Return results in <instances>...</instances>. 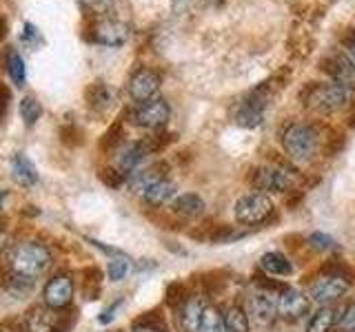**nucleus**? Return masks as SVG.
Wrapping results in <instances>:
<instances>
[{
  "instance_id": "a878e982",
  "label": "nucleus",
  "mask_w": 355,
  "mask_h": 332,
  "mask_svg": "<svg viewBox=\"0 0 355 332\" xmlns=\"http://www.w3.org/2000/svg\"><path fill=\"white\" fill-rule=\"evenodd\" d=\"M222 321H225V330L227 332H249V328H251L247 310H244L242 306H238V304H233V306H229L225 310Z\"/></svg>"
},
{
  "instance_id": "1a4fd4ad",
  "label": "nucleus",
  "mask_w": 355,
  "mask_h": 332,
  "mask_svg": "<svg viewBox=\"0 0 355 332\" xmlns=\"http://www.w3.org/2000/svg\"><path fill=\"white\" fill-rule=\"evenodd\" d=\"M42 302L51 310H64L73 302V279L69 273H58L47 282L42 290Z\"/></svg>"
},
{
  "instance_id": "f03ea898",
  "label": "nucleus",
  "mask_w": 355,
  "mask_h": 332,
  "mask_svg": "<svg viewBox=\"0 0 355 332\" xmlns=\"http://www.w3.org/2000/svg\"><path fill=\"white\" fill-rule=\"evenodd\" d=\"M351 91L338 82H309L302 91V102L306 109L322 116H331L349 104Z\"/></svg>"
},
{
  "instance_id": "39448f33",
  "label": "nucleus",
  "mask_w": 355,
  "mask_h": 332,
  "mask_svg": "<svg viewBox=\"0 0 355 332\" xmlns=\"http://www.w3.org/2000/svg\"><path fill=\"white\" fill-rule=\"evenodd\" d=\"M297 177L291 166H260L251 173V186L258 193H286L297 184Z\"/></svg>"
},
{
  "instance_id": "7ed1b4c3",
  "label": "nucleus",
  "mask_w": 355,
  "mask_h": 332,
  "mask_svg": "<svg viewBox=\"0 0 355 332\" xmlns=\"http://www.w3.org/2000/svg\"><path fill=\"white\" fill-rule=\"evenodd\" d=\"M273 89L269 86V82H262L260 86H255L253 91H249L242 98V102H238L236 111H233V122L238 127L244 129H255L264 122V113L266 107H269Z\"/></svg>"
},
{
  "instance_id": "de8ad7c7",
  "label": "nucleus",
  "mask_w": 355,
  "mask_h": 332,
  "mask_svg": "<svg viewBox=\"0 0 355 332\" xmlns=\"http://www.w3.org/2000/svg\"><path fill=\"white\" fill-rule=\"evenodd\" d=\"M349 127H353V129H355V109L349 113Z\"/></svg>"
},
{
  "instance_id": "f257e3e1",
  "label": "nucleus",
  "mask_w": 355,
  "mask_h": 332,
  "mask_svg": "<svg viewBox=\"0 0 355 332\" xmlns=\"http://www.w3.org/2000/svg\"><path fill=\"white\" fill-rule=\"evenodd\" d=\"M53 257L49 248L40 241H20L14 248L9 250V264L7 270L16 273L20 277L36 282L38 277H42L49 270Z\"/></svg>"
},
{
  "instance_id": "c9c22d12",
  "label": "nucleus",
  "mask_w": 355,
  "mask_h": 332,
  "mask_svg": "<svg viewBox=\"0 0 355 332\" xmlns=\"http://www.w3.org/2000/svg\"><path fill=\"white\" fill-rule=\"evenodd\" d=\"M100 180H103V184L109 188H120L122 184H125L127 177L122 175L118 169H103L100 171Z\"/></svg>"
},
{
  "instance_id": "9d476101",
  "label": "nucleus",
  "mask_w": 355,
  "mask_h": 332,
  "mask_svg": "<svg viewBox=\"0 0 355 332\" xmlns=\"http://www.w3.org/2000/svg\"><path fill=\"white\" fill-rule=\"evenodd\" d=\"M247 315H249V321H253L255 326L269 328L277 319V295L273 297L271 293H264V290L251 293L249 304H247Z\"/></svg>"
},
{
  "instance_id": "58836bf2",
  "label": "nucleus",
  "mask_w": 355,
  "mask_h": 332,
  "mask_svg": "<svg viewBox=\"0 0 355 332\" xmlns=\"http://www.w3.org/2000/svg\"><path fill=\"white\" fill-rule=\"evenodd\" d=\"M338 328L342 332H355V302L351 306H347V310H344V313L340 315Z\"/></svg>"
},
{
  "instance_id": "f8f14e48",
  "label": "nucleus",
  "mask_w": 355,
  "mask_h": 332,
  "mask_svg": "<svg viewBox=\"0 0 355 332\" xmlns=\"http://www.w3.org/2000/svg\"><path fill=\"white\" fill-rule=\"evenodd\" d=\"M322 71L331 75L333 82L342 84L344 89H355V64L351 62V58L342 53H331L327 58H322L320 62Z\"/></svg>"
},
{
  "instance_id": "4468645a",
  "label": "nucleus",
  "mask_w": 355,
  "mask_h": 332,
  "mask_svg": "<svg viewBox=\"0 0 355 332\" xmlns=\"http://www.w3.org/2000/svg\"><path fill=\"white\" fill-rule=\"evenodd\" d=\"M92 31L94 42L107 47H122L129 40V27L120 20H98Z\"/></svg>"
},
{
  "instance_id": "a18cd8bd",
  "label": "nucleus",
  "mask_w": 355,
  "mask_h": 332,
  "mask_svg": "<svg viewBox=\"0 0 355 332\" xmlns=\"http://www.w3.org/2000/svg\"><path fill=\"white\" fill-rule=\"evenodd\" d=\"M33 38H38V29L31 25V22H27L25 25V40H33Z\"/></svg>"
},
{
  "instance_id": "ea45409f",
  "label": "nucleus",
  "mask_w": 355,
  "mask_h": 332,
  "mask_svg": "<svg viewBox=\"0 0 355 332\" xmlns=\"http://www.w3.org/2000/svg\"><path fill=\"white\" fill-rule=\"evenodd\" d=\"M347 38H344V44H347V49H349V55H351V62L355 64V29H347Z\"/></svg>"
},
{
  "instance_id": "4c0bfd02",
  "label": "nucleus",
  "mask_w": 355,
  "mask_h": 332,
  "mask_svg": "<svg viewBox=\"0 0 355 332\" xmlns=\"http://www.w3.org/2000/svg\"><path fill=\"white\" fill-rule=\"evenodd\" d=\"M309 243L318 250H333L338 246L336 239H333L331 235H327V232H313V235L309 237Z\"/></svg>"
},
{
  "instance_id": "a211bd4d",
  "label": "nucleus",
  "mask_w": 355,
  "mask_h": 332,
  "mask_svg": "<svg viewBox=\"0 0 355 332\" xmlns=\"http://www.w3.org/2000/svg\"><path fill=\"white\" fill-rule=\"evenodd\" d=\"M171 210L178 217H184V219H196L205 213V199L196 195V193H182L173 199Z\"/></svg>"
},
{
  "instance_id": "9b49d317",
  "label": "nucleus",
  "mask_w": 355,
  "mask_h": 332,
  "mask_svg": "<svg viewBox=\"0 0 355 332\" xmlns=\"http://www.w3.org/2000/svg\"><path fill=\"white\" fill-rule=\"evenodd\" d=\"M160 84H162V77L158 71L153 69H138L129 77V84H127V91L131 95V100H136V102H147V100H153L155 93L160 91Z\"/></svg>"
},
{
  "instance_id": "5701e85b",
  "label": "nucleus",
  "mask_w": 355,
  "mask_h": 332,
  "mask_svg": "<svg viewBox=\"0 0 355 332\" xmlns=\"http://www.w3.org/2000/svg\"><path fill=\"white\" fill-rule=\"evenodd\" d=\"M166 171H169V166H166V162H155L151 164L149 169H144V171H136V173H131V186L133 188H138V191H144V188H149L151 184L155 182H160V180H166Z\"/></svg>"
},
{
  "instance_id": "c03bdc74",
  "label": "nucleus",
  "mask_w": 355,
  "mask_h": 332,
  "mask_svg": "<svg viewBox=\"0 0 355 332\" xmlns=\"http://www.w3.org/2000/svg\"><path fill=\"white\" fill-rule=\"evenodd\" d=\"M7 100H9V91L7 89L0 84V116L5 113V109H7Z\"/></svg>"
},
{
  "instance_id": "6e6552de",
  "label": "nucleus",
  "mask_w": 355,
  "mask_h": 332,
  "mask_svg": "<svg viewBox=\"0 0 355 332\" xmlns=\"http://www.w3.org/2000/svg\"><path fill=\"white\" fill-rule=\"evenodd\" d=\"M171 118V109L166 104V100L162 98H153L147 102H140L136 109L131 111V122L140 129L147 131H158L162 129Z\"/></svg>"
},
{
  "instance_id": "412c9836",
  "label": "nucleus",
  "mask_w": 355,
  "mask_h": 332,
  "mask_svg": "<svg viewBox=\"0 0 355 332\" xmlns=\"http://www.w3.org/2000/svg\"><path fill=\"white\" fill-rule=\"evenodd\" d=\"M11 177L16 180V184L20 186H33L38 182V173H36V166L31 164L29 158H25L22 153L14 155V160H11Z\"/></svg>"
},
{
  "instance_id": "cd10ccee",
  "label": "nucleus",
  "mask_w": 355,
  "mask_h": 332,
  "mask_svg": "<svg viewBox=\"0 0 355 332\" xmlns=\"http://www.w3.org/2000/svg\"><path fill=\"white\" fill-rule=\"evenodd\" d=\"M198 332H225V321H222V315L218 313L216 306H205Z\"/></svg>"
},
{
  "instance_id": "2eb2a0df",
  "label": "nucleus",
  "mask_w": 355,
  "mask_h": 332,
  "mask_svg": "<svg viewBox=\"0 0 355 332\" xmlns=\"http://www.w3.org/2000/svg\"><path fill=\"white\" fill-rule=\"evenodd\" d=\"M205 299L200 295H191L187 302L178 308V326L182 332H198L200 319H202V310H205Z\"/></svg>"
},
{
  "instance_id": "79ce46f5",
  "label": "nucleus",
  "mask_w": 355,
  "mask_h": 332,
  "mask_svg": "<svg viewBox=\"0 0 355 332\" xmlns=\"http://www.w3.org/2000/svg\"><path fill=\"white\" fill-rule=\"evenodd\" d=\"M0 332H29L25 324H16V321H7V324H0Z\"/></svg>"
},
{
  "instance_id": "72a5a7b5",
  "label": "nucleus",
  "mask_w": 355,
  "mask_h": 332,
  "mask_svg": "<svg viewBox=\"0 0 355 332\" xmlns=\"http://www.w3.org/2000/svg\"><path fill=\"white\" fill-rule=\"evenodd\" d=\"M60 140L67 144V147H80V144H83V131L78 129L73 122H71V124H62L60 127Z\"/></svg>"
},
{
  "instance_id": "473e14b6",
  "label": "nucleus",
  "mask_w": 355,
  "mask_h": 332,
  "mask_svg": "<svg viewBox=\"0 0 355 332\" xmlns=\"http://www.w3.org/2000/svg\"><path fill=\"white\" fill-rule=\"evenodd\" d=\"M129 268H131V261L125 257V255H118L116 259H111V261H109V268H107L109 279H111V282H120V279H125L127 273H129Z\"/></svg>"
},
{
  "instance_id": "ddd939ff",
  "label": "nucleus",
  "mask_w": 355,
  "mask_h": 332,
  "mask_svg": "<svg viewBox=\"0 0 355 332\" xmlns=\"http://www.w3.org/2000/svg\"><path fill=\"white\" fill-rule=\"evenodd\" d=\"M311 299L295 290V288H286L277 295V317H282L284 321H297L309 313Z\"/></svg>"
},
{
  "instance_id": "bb28decb",
  "label": "nucleus",
  "mask_w": 355,
  "mask_h": 332,
  "mask_svg": "<svg viewBox=\"0 0 355 332\" xmlns=\"http://www.w3.org/2000/svg\"><path fill=\"white\" fill-rule=\"evenodd\" d=\"M7 73L11 77V82L16 86H22L27 80V69H25V60H22V55L18 51L11 49L7 53Z\"/></svg>"
},
{
  "instance_id": "6ab92c4d",
  "label": "nucleus",
  "mask_w": 355,
  "mask_h": 332,
  "mask_svg": "<svg viewBox=\"0 0 355 332\" xmlns=\"http://www.w3.org/2000/svg\"><path fill=\"white\" fill-rule=\"evenodd\" d=\"M0 288H3V293L11 299H25L33 290V279H27V277H20L11 270H5V277L0 279Z\"/></svg>"
},
{
  "instance_id": "f3484780",
  "label": "nucleus",
  "mask_w": 355,
  "mask_h": 332,
  "mask_svg": "<svg viewBox=\"0 0 355 332\" xmlns=\"http://www.w3.org/2000/svg\"><path fill=\"white\" fill-rule=\"evenodd\" d=\"M144 155H147V151H144L142 142H131V144H127V147L118 153L116 169H118L122 175H125V177L131 175V173H136L138 164L144 160Z\"/></svg>"
},
{
  "instance_id": "7c9ffc66",
  "label": "nucleus",
  "mask_w": 355,
  "mask_h": 332,
  "mask_svg": "<svg viewBox=\"0 0 355 332\" xmlns=\"http://www.w3.org/2000/svg\"><path fill=\"white\" fill-rule=\"evenodd\" d=\"M189 297H191V295H189L187 284H182V282H171L169 286H166L164 302H166V306H171L173 310L180 308Z\"/></svg>"
},
{
  "instance_id": "b1692460",
  "label": "nucleus",
  "mask_w": 355,
  "mask_h": 332,
  "mask_svg": "<svg viewBox=\"0 0 355 332\" xmlns=\"http://www.w3.org/2000/svg\"><path fill=\"white\" fill-rule=\"evenodd\" d=\"M260 268L264 273H269L273 277H288V275H293V264L288 261L282 252H264L262 257H260Z\"/></svg>"
},
{
  "instance_id": "f704fd0d",
  "label": "nucleus",
  "mask_w": 355,
  "mask_h": 332,
  "mask_svg": "<svg viewBox=\"0 0 355 332\" xmlns=\"http://www.w3.org/2000/svg\"><path fill=\"white\" fill-rule=\"evenodd\" d=\"M78 321V310L73 313V310H69V313H58V319H55V324L51 328V332H71L73 324Z\"/></svg>"
},
{
  "instance_id": "e433bc0d",
  "label": "nucleus",
  "mask_w": 355,
  "mask_h": 332,
  "mask_svg": "<svg viewBox=\"0 0 355 332\" xmlns=\"http://www.w3.org/2000/svg\"><path fill=\"white\" fill-rule=\"evenodd\" d=\"M120 136H122V127H120V122H116V124L111 127L105 133V136H103V140H100V149H103V151H111L120 142Z\"/></svg>"
},
{
  "instance_id": "aec40b11",
  "label": "nucleus",
  "mask_w": 355,
  "mask_h": 332,
  "mask_svg": "<svg viewBox=\"0 0 355 332\" xmlns=\"http://www.w3.org/2000/svg\"><path fill=\"white\" fill-rule=\"evenodd\" d=\"M85 100H87V104L92 107L94 111H107L111 104H114V91L103 82V80H96L87 86V91H85Z\"/></svg>"
},
{
  "instance_id": "20e7f679",
  "label": "nucleus",
  "mask_w": 355,
  "mask_h": 332,
  "mask_svg": "<svg viewBox=\"0 0 355 332\" xmlns=\"http://www.w3.org/2000/svg\"><path fill=\"white\" fill-rule=\"evenodd\" d=\"M282 147L291 160L306 162L320 149V133L315 127L297 122V124H291L282 133Z\"/></svg>"
},
{
  "instance_id": "c85d7f7f",
  "label": "nucleus",
  "mask_w": 355,
  "mask_h": 332,
  "mask_svg": "<svg viewBox=\"0 0 355 332\" xmlns=\"http://www.w3.org/2000/svg\"><path fill=\"white\" fill-rule=\"evenodd\" d=\"M100 284H103V273H100L98 268L89 266V268L83 270V293H85V299H98Z\"/></svg>"
},
{
  "instance_id": "dca6fc26",
  "label": "nucleus",
  "mask_w": 355,
  "mask_h": 332,
  "mask_svg": "<svg viewBox=\"0 0 355 332\" xmlns=\"http://www.w3.org/2000/svg\"><path fill=\"white\" fill-rule=\"evenodd\" d=\"M60 310H51L47 306H36L27 313L25 326L29 332H51Z\"/></svg>"
},
{
  "instance_id": "423d86ee",
  "label": "nucleus",
  "mask_w": 355,
  "mask_h": 332,
  "mask_svg": "<svg viewBox=\"0 0 355 332\" xmlns=\"http://www.w3.org/2000/svg\"><path fill=\"white\" fill-rule=\"evenodd\" d=\"M236 221L242 226H262L275 219L273 202L264 193H249L236 202Z\"/></svg>"
},
{
  "instance_id": "393cba45",
  "label": "nucleus",
  "mask_w": 355,
  "mask_h": 332,
  "mask_svg": "<svg viewBox=\"0 0 355 332\" xmlns=\"http://www.w3.org/2000/svg\"><path fill=\"white\" fill-rule=\"evenodd\" d=\"M338 321H340L338 310L333 306H324V308H320L313 317H311L306 332H333V328L338 326Z\"/></svg>"
},
{
  "instance_id": "49530a36",
  "label": "nucleus",
  "mask_w": 355,
  "mask_h": 332,
  "mask_svg": "<svg viewBox=\"0 0 355 332\" xmlns=\"http://www.w3.org/2000/svg\"><path fill=\"white\" fill-rule=\"evenodd\" d=\"M7 246V230L0 226V250H3Z\"/></svg>"
},
{
  "instance_id": "37998d69",
  "label": "nucleus",
  "mask_w": 355,
  "mask_h": 332,
  "mask_svg": "<svg viewBox=\"0 0 355 332\" xmlns=\"http://www.w3.org/2000/svg\"><path fill=\"white\" fill-rule=\"evenodd\" d=\"M133 332H164L162 326H151V324H133Z\"/></svg>"
},
{
  "instance_id": "0eeeda50",
  "label": "nucleus",
  "mask_w": 355,
  "mask_h": 332,
  "mask_svg": "<svg viewBox=\"0 0 355 332\" xmlns=\"http://www.w3.org/2000/svg\"><path fill=\"white\" fill-rule=\"evenodd\" d=\"M351 286V273H342V275H331V273H322L320 279L311 286V295L309 299L315 302L320 308L324 306H333L347 295Z\"/></svg>"
},
{
  "instance_id": "a19ab883",
  "label": "nucleus",
  "mask_w": 355,
  "mask_h": 332,
  "mask_svg": "<svg viewBox=\"0 0 355 332\" xmlns=\"http://www.w3.org/2000/svg\"><path fill=\"white\" fill-rule=\"evenodd\" d=\"M120 304H122V302H116L114 306H109L107 310H103V315L98 317V321H100V324H109V321L116 317V310H118V306H120Z\"/></svg>"
},
{
  "instance_id": "4be33fe9",
  "label": "nucleus",
  "mask_w": 355,
  "mask_h": 332,
  "mask_svg": "<svg viewBox=\"0 0 355 332\" xmlns=\"http://www.w3.org/2000/svg\"><path fill=\"white\" fill-rule=\"evenodd\" d=\"M173 195H175V184L169 182V180H160V182H155V184H151L149 188H144V191H142L144 204L151 206V208L164 206Z\"/></svg>"
},
{
  "instance_id": "2f4dec72",
  "label": "nucleus",
  "mask_w": 355,
  "mask_h": 332,
  "mask_svg": "<svg viewBox=\"0 0 355 332\" xmlns=\"http://www.w3.org/2000/svg\"><path fill=\"white\" fill-rule=\"evenodd\" d=\"M244 237V232H238L233 226H227V224H220V226H214L209 232V237L207 241L211 243H231V241H236Z\"/></svg>"
},
{
  "instance_id": "c756f323",
  "label": "nucleus",
  "mask_w": 355,
  "mask_h": 332,
  "mask_svg": "<svg viewBox=\"0 0 355 332\" xmlns=\"http://www.w3.org/2000/svg\"><path fill=\"white\" fill-rule=\"evenodd\" d=\"M42 116V107L33 95H27L20 100V118L25 120L27 127H33Z\"/></svg>"
},
{
  "instance_id": "09e8293b",
  "label": "nucleus",
  "mask_w": 355,
  "mask_h": 332,
  "mask_svg": "<svg viewBox=\"0 0 355 332\" xmlns=\"http://www.w3.org/2000/svg\"><path fill=\"white\" fill-rule=\"evenodd\" d=\"M5 199H7V193H5V191H0V204H3Z\"/></svg>"
}]
</instances>
